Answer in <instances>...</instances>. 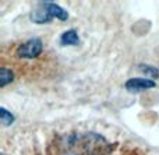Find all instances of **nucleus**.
<instances>
[{
  "mask_svg": "<svg viewBox=\"0 0 159 155\" xmlns=\"http://www.w3.org/2000/svg\"><path fill=\"white\" fill-rule=\"evenodd\" d=\"M59 18L60 21H66L69 18V13L64 10L63 7H60L59 4L52 2H41L36 4L35 10L31 14V20L36 24H45L49 22L50 18Z\"/></svg>",
  "mask_w": 159,
  "mask_h": 155,
  "instance_id": "f03ea898",
  "label": "nucleus"
},
{
  "mask_svg": "<svg viewBox=\"0 0 159 155\" xmlns=\"http://www.w3.org/2000/svg\"><path fill=\"white\" fill-rule=\"evenodd\" d=\"M13 80H14V73L4 66L0 67V87H6Z\"/></svg>",
  "mask_w": 159,
  "mask_h": 155,
  "instance_id": "423d86ee",
  "label": "nucleus"
},
{
  "mask_svg": "<svg viewBox=\"0 0 159 155\" xmlns=\"http://www.w3.org/2000/svg\"><path fill=\"white\" fill-rule=\"evenodd\" d=\"M157 85L154 80H149V78H141V77H137V78H130V80L126 81L124 87H126L127 91L130 92H140V91H145V89H149V88H154Z\"/></svg>",
  "mask_w": 159,
  "mask_h": 155,
  "instance_id": "20e7f679",
  "label": "nucleus"
},
{
  "mask_svg": "<svg viewBox=\"0 0 159 155\" xmlns=\"http://www.w3.org/2000/svg\"><path fill=\"white\" fill-rule=\"evenodd\" d=\"M60 148L64 155H107L113 147L99 134L78 133L63 137Z\"/></svg>",
  "mask_w": 159,
  "mask_h": 155,
  "instance_id": "f257e3e1",
  "label": "nucleus"
},
{
  "mask_svg": "<svg viewBox=\"0 0 159 155\" xmlns=\"http://www.w3.org/2000/svg\"><path fill=\"white\" fill-rule=\"evenodd\" d=\"M0 120L4 126H10L14 122V115H11V112H8L6 108H0Z\"/></svg>",
  "mask_w": 159,
  "mask_h": 155,
  "instance_id": "0eeeda50",
  "label": "nucleus"
},
{
  "mask_svg": "<svg viewBox=\"0 0 159 155\" xmlns=\"http://www.w3.org/2000/svg\"><path fill=\"white\" fill-rule=\"evenodd\" d=\"M140 70H143V71L152 74V77H155V75L158 77V74H159V71H158L157 69H152V67H149V66H140Z\"/></svg>",
  "mask_w": 159,
  "mask_h": 155,
  "instance_id": "6e6552de",
  "label": "nucleus"
},
{
  "mask_svg": "<svg viewBox=\"0 0 159 155\" xmlns=\"http://www.w3.org/2000/svg\"><path fill=\"white\" fill-rule=\"evenodd\" d=\"M43 50V43L39 38H31L21 43L16 49V55L20 59H36Z\"/></svg>",
  "mask_w": 159,
  "mask_h": 155,
  "instance_id": "7ed1b4c3",
  "label": "nucleus"
},
{
  "mask_svg": "<svg viewBox=\"0 0 159 155\" xmlns=\"http://www.w3.org/2000/svg\"><path fill=\"white\" fill-rule=\"evenodd\" d=\"M60 43L63 46H77L80 43V36L75 30L64 31L60 36Z\"/></svg>",
  "mask_w": 159,
  "mask_h": 155,
  "instance_id": "39448f33",
  "label": "nucleus"
}]
</instances>
